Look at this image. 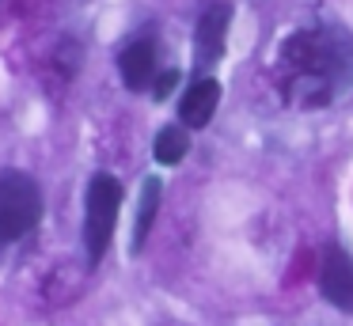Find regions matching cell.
Wrapping results in <instances>:
<instances>
[{"label":"cell","mask_w":353,"mask_h":326,"mask_svg":"<svg viewBox=\"0 0 353 326\" xmlns=\"http://www.w3.org/2000/svg\"><path fill=\"white\" fill-rule=\"evenodd\" d=\"M281 65L285 95L296 106H327L353 83V38L338 23H319L304 27L285 38Z\"/></svg>","instance_id":"6da1fadb"},{"label":"cell","mask_w":353,"mask_h":326,"mask_svg":"<svg viewBox=\"0 0 353 326\" xmlns=\"http://www.w3.org/2000/svg\"><path fill=\"white\" fill-rule=\"evenodd\" d=\"M42 220V190L27 171L0 167V250L27 239Z\"/></svg>","instance_id":"7a4b0ae2"},{"label":"cell","mask_w":353,"mask_h":326,"mask_svg":"<svg viewBox=\"0 0 353 326\" xmlns=\"http://www.w3.org/2000/svg\"><path fill=\"white\" fill-rule=\"evenodd\" d=\"M118 209H122V182L114 174H92L84 197V250L92 265L103 262L110 239H114Z\"/></svg>","instance_id":"3957f363"},{"label":"cell","mask_w":353,"mask_h":326,"mask_svg":"<svg viewBox=\"0 0 353 326\" xmlns=\"http://www.w3.org/2000/svg\"><path fill=\"white\" fill-rule=\"evenodd\" d=\"M228 23H232V4H209L205 15L198 19V30H194V50H198V65L209 68L221 61L224 42H228Z\"/></svg>","instance_id":"277c9868"},{"label":"cell","mask_w":353,"mask_h":326,"mask_svg":"<svg viewBox=\"0 0 353 326\" xmlns=\"http://www.w3.org/2000/svg\"><path fill=\"white\" fill-rule=\"evenodd\" d=\"M319 288L338 311L353 315V258L342 247H327L323 254V273H319Z\"/></svg>","instance_id":"5b68a950"},{"label":"cell","mask_w":353,"mask_h":326,"mask_svg":"<svg viewBox=\"0 0 353 326\" xmlns=\"http://www.w3.org/2000/svg\"><path fill=\"white\" fill-rule=\"evenodd\" d=\"M118 72H122V83L130 91H148L156 83V45L148 38L130 42L118 53Z\"/></svg>","instance_id":"8992f818"},{"label":"cell","mask_w":353,"mask_h":326,"mask_svg":"<svg viewBox=\"0 0 353 326\" xmlns=\"http://www.w3.org/2000/svg\"><path fill=\"white\" fill-rule=\"evenodd\" d=\"M216 103H221V83H216L213 76H201V80H194L190 88H186L183 103H179V118H183V125L201 129V125L213 121Z\"/></svg>","instance_id":"52a82bcc"},{"label":"cell","mask_w":353,"mask_h":326,"mask_svg":"<svg viewBox=\"0 0 353 326\" xmlns=\"http://www.w3.org/2000/svg\"><path fill=\"white\" fill-rule=\"evenodd\" d=\"M160 194H163L160 179H156V174H148V179H145V186H141L137 224H133V254H137V250L145 247L148 232H152V220H156V212H160Z\"/></svg>","instance_id":"ba28073f"},{"label":"cell","mask_w":353,"mask_h":326,"mask_svg":"<svg viewBox=\"0 0 353 326\" xmlns=\"http://www.w3.org/2000/svg\"><path fill=\"white\" fill-rule=\"evenodd\" d=\"M186 148H190V141H186V133H183L179 125H168V129H160V133H156L152 156H156V163H163V167H175L179 159L186 156Z\"/></svg>","instance_id":"9c48e42d"},{"label":"cell","mask_w":353,"mask_h":326,"mask_svg":"<svg viewBox=\"0 0 353 326\" xmlns=\"http://www.w3.org/2000/svg\"><path fill=\"white\" fill-rule=\"evenodd\" d=\"M175 88H179V72H175V68H168V72H160V76H156L152 95H156V99H168Z\"/></svg>","instance_id":"30bf717a"}]
</instances>
